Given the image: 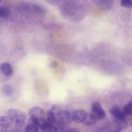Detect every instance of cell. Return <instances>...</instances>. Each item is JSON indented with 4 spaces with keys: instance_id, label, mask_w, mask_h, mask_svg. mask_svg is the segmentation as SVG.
I'll list each match as a JSON object with an SVG mask.
<instances>
[{
    "instance_id": "cell-11",
    "label": "cell",
    "mask_w": 132,
    "mask_h": 132,
    "mask_svg": "<svg viewBox=\"0 0 132 132\" xmlns=\"http://www.w3.org/2000/svg\"><path fill=\"white\" fill-rule=\"evenodd\" d=\"M98 119L92 113L87 114V116L83 122V124L87 126H90L95 124Z\"/></svg>"
},
{
    "instance_id": "cell-15",
    "label": "cell",
    "mask_w": 132,
    "mask_h": 132,
    "mask_svg": "<svg viewBox=\"0 0 132 132\" xmlns=\"http://www.w3.org/2000/svg\"><path fill=\"white\" fill-rule=\"evenodd\" d=\"M10 13L9 9L5 6L0 7V16L2 18H7Z\"/></svg>"
},
{
    "instance_id": "cell-4",
    "label": "cell",
    "mask_w": 132,
    "mask_h": 132,
    "mask_svg": "<svg viewBox=\"0 0 132 132\" xmlns=\"http://www.w3.org/2000/svg\"><path fill=\"white\" fill-rule=\"evenodd\" d=\"M91 113L98 120L103 119L106 116V113L101 104L98 102H93L91 106Z\"/></svg>"
},
{
    "instance_id": "cell-22",
    "label": "cell",
    "mask_w": 132,
    "mask_h": 132,
    "mask_svg": "<svg viewBox=\"0 0 132 132\" xmlns=\"http://www.w3.org/2000/svg\"><path fill=\"white\" fill-rule=\"evenodd\" d=\"M120 131H121L120 130H119L118 129H114V130H113L112 131H111L110 132H120Z\"/></svg>"
},
{
    "instance_id": "cell-14",
    "label": "cell",
    "mask_w": 132,
    "mask_h": 132,
    "mask_svg": "<svg viewBox=\"0 0 132 132\" xmlns=\"http://www.w3.org/2000/svg\"><path fill=\"white\" fill-rule=\"evenodd\" d=\"M25 131V132H38L39 131L38 126L33 123L27 125L26 126Z\"/></svg>"
},
{
    "instance_id": "cell-19",
    "label": "cell",
    "mask_w": 132,
    "mask_h": 132,
    "mask_svg": "<svg viewBox=\"0 0 132 132\" xmlns=\"http://www.w3.org/2000/svg\"><path fill=\"white\" fill-rule=\"evenodd\" d=\"M4 92H5V93L7 94L8 95H11L12 94V90L10 86H9L8 85H7L5 87Z\"/></svg>"
},
{
    "instance_id": "cell-6",
    "label": "cell",
    "mask_w": 132,
    "mask_h": 132,
    "mask_svg": "<svg viewBox=\"0 0 132 132\" xmlns=\"http://www.w3.org/2000/svg\"><path fill=\"white\" fill-rule=\"evenodd\" d=\"M110 113L113 117V118L125 119L126 114L123 111L118 107H114L109 110Z\"/></svg>"
},
{
    "instance_id": "cell-13",
    "label": "cell",
    "mask_w": 132,
    "mask_h": 132,
    "mask_svg": "<svg viewBox=\"0 0 132 132\" xmlns=\"http://www.w3.org/2000/svg\"><path fill=\"white\" fill-rule=\"evenodd\" d=\"M46 117H47V121L50 123H51L52 124L54 123H57L56 118L55 117V116L52 110H48L46 112Z\"/></svg>"
},
{
    "instance_id": "cell-3",
    "label": "cell",
    "mask_w": 132,
    "mask_h": 132,
    "mask_svg": "<svg viewBox=\"0 0 132 132\" xmlns=\"http://www.w3.org/2000/svg\"><path fill=\"white\" fill-rule=\"evenodd\" d=\"M9 116L14 122L16 129H22L26 118V115L22 110L16 109H10L7 111Z\"/></svg>"
},
{
    "instance_id": "cell-1",
    "label": "cell",
    "mask_w": 132,
    "mask_h": 132,
    "mask_svg": "<svg viewBox=\"0 0 132 132\" xmlns=\"http://www.w3.org/2000/svg\"><path fill=\"white\" fill-rule=\"evenodd\" d=\"M51 110L54 112L57 123L59 125H64L68 124L73 120L72 112L71 111L67 110H62L57 105H53Z\"/></svg>"
},
{
    "instance_id": "cell-8",
    "label": "cell",
    "mask_w": 132,
    "mask_h": 132,
    "mask_svg": "<svg viewBox=\"0 0 132 132\" xmlns=\"http://www.w3.org/2000/svg\"><path fill=\"white\" fill-rule=\"evenodd\" d=\"M1 73L7 76H11L13 73V69L12 65L9 63H3L0 67Z\"/></svg>"
},
{
    "instance_id": "cell-21",
    "label": "cell",
    "mask_w": 132,
    "mask_h": 132,
    "mask_svg": "<svg viewBox=\"0 0 132 132\" xmlns=\"http://www.w3.org/2000/svg\"><path fill=\"white\" fill-rule=\"evenodd\" d=\"M57 65H58V64L56 62H52L51 64V66L53 68H56L57 67Z\"/></svg>"
},
{
    "instance_id": "cell-23",
    "label": "cell",
    "mask_w": 132,
    "mask_h": 132,
    "mask_svg": "<svg viewBox=\"0 0 132 132\" xmlns=\"http://www.w3.org/2000/svg\"><path fill=\"white\" fill-rule=\"evenodd\" d=\"M1 132H8V131H7L6 129H1Z\"/></svg>"
},
{
    "instance_id": "cell-18",
    "label": "cell",
    "mask_w": 132,
    "mask_h": 132,
    "mask_svg": "<svg viewBox=\"0 0 132 132\" xmlns=\"http://www.w3.org/2000/svg\"><path fill=\"white\" fill-rule=\"evenodd\" d=\"M109 126L110 125H104V126L101 127L98 129H96L95 131H94V132H107L108 129H110V128L109 127Z\"/></svg>"
},
{
    "instance_id": "cell-24",
    "label": "cell",
    "mask_w": 132,
    "mask_h": 132,
    "mask_svg": "<svg viewBox=\"0 0 132 132\" xmlns=\"http://www.w3.org/2000/svg\"><path fill=\"white\" fill-rule=\"evenodd\" d=\"M130 125H131V126H132V122H131V124H130Z\"/></svg>"
},
{
    "instance_id": "cell-2",
    "label": "cell",
    "mask_w": 132,
    "mask_h": 132,
    "mask_svg": "<svg viewBox=\"0 0 132 132\" xmlns=\"http://www.w3.org/2000/svg\"><path fill=\"white\" fill-rule=\"evenodd\" d=\"M29 114L31 121L33 124L38 127L41 128L43 124L46 122L45 112L44 110L39 106H34L32 107L29 111Z\"/></svg>"
},
{
    "instance_id": "cell-7",
    "label": "cell",
    "mask_w": 132,
    "mask_h": 132,
    "mask_svg": "<svg viewBox=\"0 0 132 132\" xmlns=\"http://www.w3.org/2000/svg\"><path fill=\"white\" fill-rule=\"evenodd\" d=\"M113 122L117 129L120 130H124L128 127V123L125 119L113 118Z\"/></svg>"
},
{
    "instance_id": "cell-16",
    "label": "cell",
    "mask_w": 132,
    "mask_h": 132,
    "mask_svg": "<svg viewBox=\"0 0 132 132\" xmlns=\"http://www.w3.org/2000/svg\"><path fill=\"white\" fill-rule=\"evenodd\" d=\"M123 110L126 114H127L132 116V102L125 105L123 107Z\"/></svg>"
},
{
    "instance_id": "cell-10",
    "label": "cell",
    "mask_w": 132,
    "mask_h": 132,
    "mask_svg": "<svg viewBox=\"0 0 132 132\" xmlns=\"http://www.w3.org/2000/svg\"><path fill=\"white\" fill-rule=\"evenodd\" d=\"M41 129L43 132H58L57 128L53 124L48 122L47 120L43 124Z\"/></svg>"
},
{
    "instance_id": "cell-5",
    "label": "cell",
    "mask_w": 132,
    "mask_h": 132,
    "mask_svg": "<svg viewBox=\"0 0 132 132\" xmlns=\"http://www.w3.org/2000/svg\"><path fill=\"white\" fill-rule=\"evenodd\" d=\"M87 112L82 109H78L72 112L73 121L77 123H83L87 116Z\"/></svg>"
},
{
    "instance_id": "cell-17",
    "label": "cell",
    "mask_w": 132,
    "mask_h": 132,
    "mask_svg": "<svg viewBox=\"0 0 132 132\" xmlns=\"http://www.w3.org/2000/svg\"><path fill=\"white\" fill-rule=\"evenodd\" d=\"M120 2L121 5L123 7L127 8L132 7V1L130 0H122Z\"/></svg>"
},
{
    "instance_id": "cell-20",
    "label": "cell",
    "mask_w": 132,
    "mask_h": 132,
    "mask_svg": "<svg viewBox=\"0 0 132 132\" xmlns=\"http://www.w3.org/2000/svg\"><path fill=\"white\" fill-rule=\"evenodd\" d=\"M67 132H80L79 130L76 128H72L67 130Z\"/></svg>"
},
{
    "instance_id": "cell-12",
    "label": "cell",
    "mask_w": 132,
    "mask_h": 132,
    "mask_svg": "<svg viewBox=\"0 0 132 132\" xmlns=\"http://www.w3.org/2000/svg\"><path fill=\"white\" fill-rule=\"evenodd\" d=\"M97 2L100 6L105 10L110 9L112 7L113 3L112 1H99Z\"/></svg>"
},
{
    "instance_id": "cell-9",
    "label": "cell",
    "mask_w": 132,
    "mask_h": 132,
    "mask_svg": "<svg viewBox=\"0 0 132 132\" xmlns=\"http://www.w3.org/2000/svg\"><path fill=\"white\" fill-rule=\"evenodd\" d=\"M13 123L12 119L6 116H2L0 118V126L2 129H7L10 128Z\"/></svg>"
}]
</instances>
